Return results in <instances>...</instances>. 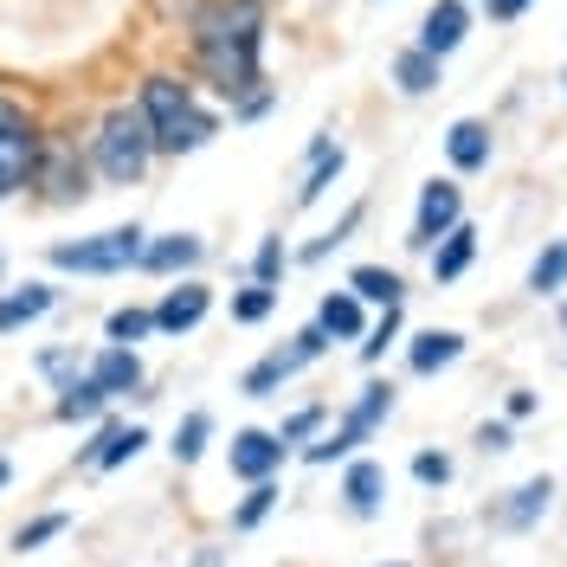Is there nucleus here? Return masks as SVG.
Listing matches in <instances>:
<instances>
[{"label":"nucleus","mask_w":567,"mask_h":567,"mask_svg":"<svg viewBox=\"0 0 567 567\" xmlns=\"http://www.w3.org/2000/svg\"><path fill=\"white\" fill-rule=\"evenodd\" d=\"M477 258V226H452L439 246H432V284H458Z\"/></svg>","instance_id":"4be33fe9"},{"label":"nucleus","mask_w":567,"mask_h":567,"mask_svg":"<svg viewBox=\"0 0 567 567\" xmlns=\"http://www.w3.org/2000/svg\"><path fill=\"white\" fill-rule=\"evenodd\" d=\"M0 278H7V251H0Z\"/></svg>","instance_id":"49530a36"},{"label":"nucleus","mask_w":567,"mask_h":567,"mask_svg":"<svg viewBox=\"0 0 567 567\" xmlns=\"http://www.w3.org/2000/svg\"><path fill=\"white\" fill-rule=\"evenodd\" d=\"M148 336H155L148 303H123V310H110L104 317V342H116V349H136V342H148Z\"/></svg>","instance_id":"bb28decb"},{"label":"nucleus","mask_w":567,"mask_h":567,"mask_svg":"<svg viewBox=\"0 0 567 567\" xmlns=\"http://www.w3.org/2000/svg\"><path fill=\"white\" fill-rule=\"evenodd\" d=\"M104 393L91 388V374H78V381H71V388H59V400H52V413H59V420L65 425H91V420H104Z\"/></svg>","instance_id":"a878e982"},{"label":"nucleus","mask_w":567,"mask_h":567,"mask_svg":"<svg viewBox=\"0 0 567 567\" xmlns=\"http://www.w3.org/2000/svg\"><path fill=\"white\" fill-rule=\"evenodd\" d=\"M39 374H45L52 388H71V381L84 374V354H78V342H65V349H45V354H39Z\"/></svg>","instance_id":"f704fd0d"},{"label":"nucleus","mask_w":567,"mask_h":567,"mask_svg":"<svg viewBox=\"0 0 567 567\" xmlns=\"http://www.w3.org/2000/svg\"><path fill=\"white\" fill-rule=\"evenodd\" d=\"M349 290L361 303H381V310H400V303H406V278H400L393 265H354Z\"/></svg>","instance_id":"412c9836"},{"label":"nucleus","mask_w":567,"mask_h":567,"mask_svg":"<svg viewBox=\"0 0 567 567\" xmlns=\"http://www.w3.org/2000/svg\"><path fill=\"white\" fill-rule=\"evenodd\" d=\"M393 342H400V310H381V322H374V329L361 336V361L374 368V361H381V354H388Z\"/></svg>","instance_id":"e433bc0d"},{"label":"nucleus","mask_w":567,"mask_h":567,"mask_svg":"<svg viewBox=\"0 0 567 567\" xmlns=\"http://www.w3.org/2000/svg\"><path fill=\"white\" fill-rule=\"evenodd\" d=\"M529 413H535V393L516 388V393H509V420H529Z\"/></svg>","instance_id":"37998d69"},{"label":"nucleus","mask_w":567,"mask_h":567,"mask_svg":"<svg viewBox=\"0 0 567 567\" xmlns=\"http://www.w3.org/2000/svg\"><path fill=\"white\" fill-rule=\"evenodd\" d=\"M65 529H71V509H45V516H33V523L13 529V555H33V548H45V542H59Z\"/></svg>","instance_id":"c85d7f7f"},{"label":"nucleus","mask_w":567,"mask_h":567,"mask_svg":"<svg viewBox=\"0 0 567 567\" xmlns=\"http://www.w3.org/2000/svg\"><path fill=\"white\" fill-rule=\"evenodd\" d=\"M136 110L148 116L155 155H194L219 136V110L200 104L194 78H181V71H148L136 91Z\"/></svg>","instance_id":"f03ea898"},{"label":"nucleus","mask_w":567,"mask_h":567,"mask_svg":"<svg viewBox=\"0 0 567 567\" xmlns=\"http://www.w3.org/2000/svg\"><path fill=\"white\" fill-rule=\"evenodd\" d=\"M142 246H148V233L130 219V226H104V233H91V239H59V246H45V265H52V271H78V278H116V271H136Z\"/></svg>","instance_id":"20e7f679"},{"label":"nucleus","mask_w":567,"mask_h":567,"mask_svg":"<svg viewBox=\"0 0 567 567\" xmlns=\"http://www.w3.org/2000/svg\"><path fill=\"white\" fill-rule=\"evenodd\" d=\"M413 477H420L425 491H445V484H452V458H445V452H420V458H413Z\"/></svg>","instance_id":"4c0bfd02"},{"label":"nucleus","mask_w":567,"mask_h":567,"mask_svg":"<svg viewBox=\"0 0 567 567\" xmlns=\"http://www.w3.org/2000/svg\"><path fill=\"white\" fill-rule=\"evenodd\" d=\"M59 303V290L52 284H20V290H0V336H13V329H27V322H39L45 310Z\"/></svg>","instance_id":"aec40b11"},{"label":"nucleus","mask_w":567,"mask_h":567,"mask_svg":"<svg viewBox=\"0 0 567 567\" xmlns=\"http://www.w3.org/2000/svg\"><path fill=\"white\" fill-rule=\"evenodd\" d=\"M464 33H471V7H464V0H432L413 45H420L425 59H439V65H445V59L464 45Z\"/></svg>","instance_id":"f8f14e48"},{"label":"nucleus","mask_w":567,"mask_h":567,"mask_svg":"<svg viewBox=\"0 0 567 567\" xmlns=\"http://www.w3.org/2000/svg\"><path fill=\"white\" fill-rule=\"evenodd\" d=\"M39 155H45V130H39L33 116H27L20 130H7V136H0V200H13V194H27V187H33Z\"/></svg>","instance_id":"1a4fd4ad"},{"label":"nucleus","mask_w":567,"mask_h":567,"mask_svg":"<svg viewBox=\"0 0 567 567\" xmlns=\"http://www.w3.org/2000/svg\"><path fill=\"white\" fill-rule=\"evenodd\" d=\"M317 329L329 342H361L368 336V310H361V297L354 290H329L317 303Z\"/></svg>","instance_id":"f3484780"},{"label":"nucleus","mask_w":567,"mask_h":567,"mask_svg":"<svg viewBox=\"0 0 567 567\" xmlns=\"http://www.w3.org/2000/svg\"><path fill=\"white\" fill-rule=\"evenodd\" d=\"M393 84H400V97H425V91L445 84V65L425 59L420 45H406V52H393Z\"/></svg>","instance_id":"393cba45"},{"label":"nucleus","mask_w":567,"mask_h":567,"mask_svg":"<svg viewBox=\"0 0 567 567\" xmlns=\"http://www.w3.org/2000/svg\"><path fill=\"white\" fill-rule=\"evenodd\" d=\"M91 168L110 187H136L155 168V136H148V116L136 104H110L97 116V136H91Z\"/></svg>","instance_id":"7ed1b4c3"},{"label":"nucleus","mask_w":567,"mask_h":567,"mask_svg":"<svg viewBox=\"0 0 567 567\" xmlns=\"http://www.w3.org/2000/svg\"><path fill=\"white\" fill-rule=\"evenodd\" d=\"M278 104V91H271V84H265V91H258V97H246V104L233 110V123H258V116H265V110Z\"/></svg>","instance_id":"ea45409f"},{"label":"nucleus","mask_w":567,"mask_h":567,"mask_svg":"<svg viewBox=\"0 0 567 567\" xmlns=\"http://www.w3.org/2000/svg\"><path fill=\"white\" fill-rule=\"evenodd\" d=\"M284 265H290L284 239H278V233H265V239H258V251H251V284H271V290H278Z\"/></svg>","instance_id":"72a5a7b5"},{"label":"nucleus","mask_w":567,"mask_h":567,"mask_svg":"<svg viewBox=\"0 0 567 567\" xmlns=\"http://www.w3.org/2000/svg\"><path fill=\"white\" fill-rule=\"evenodd\" d=\"M213 310V290L200 278H175V290H162V303H148V317L162 336H187V329H200Z\"/></svg>","instance_id":"9b49d317"},{"label":"nucleus","mask_w":567,"mask_h":567,"mask_svg":"<svg viewBox=\"0 0 567 567\" xmlns=\"http://www.w3.org/2000/svg\"><path fill=\"white\" fill-rule=\"evenodd\" d=\"M84 374H91V388L104 393V400H123V393H142V354L104 342V349L84 361Z\"/></svg>","instance_id":"2eb2a0df"},{"label":"nucleus","mask_w":567,"mask_h":567,"mask_svg":"<svg viewBox=\"0 0 567 567\" xmlns=\"http://www.w3.org/2000/svg\"><path fill=\"white\" fill-rule=\"evenodd\" d=\"M477 445H484V452H509V445H516V425L509 420H484L477 425Z\"/></svg>","instance_id":"58836bf2"},{"label":"nucleus","mask_w":567,"mask_h":567,"mask_svg":"<svg viewBox=\"0 0 567 567\" xmlns=\"http://www.w3.org/2000/svg\"><path fill=\"white\" fill-rule=\"evenodd\" d=\"M148 445V425H123V420H104L97 432H91V445L78 452V464L84 471H116V464H130Z\"/></svg>","instance_id":"4468645a"},{"label":"nucleus","mask_w":567,"mask_h":567,"mask_svg":"<svg viewBox=\"0 0 567 567\" xmlns=\"http://www.w3.org/2000/svg\"><path fill=\"white\" fill-rule=\"evenodd\" d=\"M484 7H491V20H503V27H509V20H523V13H529L535 0H484Z\"/></svg>","instance_id":"a19ab883"},{"label":"nucleus","mask_w":567,"mask_h":567,"mask_svg":"<svg viewBox=\"0 0 567 567\" xmlns=\"http://www.w3.org/2000/svg\"><path fill=\"white\" fill-rule=\"evenodd\" d=\"M7 484H13V464H7V452H0V491H7Z\"/></svg>","instance_id":"c03bdc74"},{"label":"nucleus","mask_w":567,"mask_h":567,"mask_svg":"<svg viewBox=\"0 0 567 567\" xmlns=\"http://www.w3.org/2000/svg\"><path fill=\"white\" fill-rule=\"evenodd\" d=\"M187 65L219 104H246L265 91V0H194L181 20Z\"/></svg>","instance_id":"f257e3e1"},{"label":"nucleus","mask_w":567,"mask_h":567,"mask_svg":"<svg viewBox=\"0 0 567 567\" xmlns=\"http://www.w3.org/2000/svg\"><path fill=\"white\" fill-rule=\"evenodd\" d=\"M278 503H284L278 477H271V484H246V496H239V509H233V529H239V535H251L258 523H265V516H271V509H278Z\"/></svg>","instance_id":"cd10ccee"},{"label":"nucleus","mask_w":567,"mask_h":567,"mask_svg":"<svg viewBox=\"0 0 567 567\" xmlns=\"http://www.w3.org/2000/svg\"><path fill=\"white\" fill-rule=\"evenodd\" d=\"M458 354H464L458 329H425V336H413V349H406V368H413V374H439V368H452Z\"/></svg>","instance_id":"b1692460"},{"label":"nucleus","mask_w":567,"mask_h":567,"mask_svg":"<svg viewBox=\"0 0 567 567\" xmlns=\"http://www.w3.org/2000/svg\"><path fill=\"white\" fill-rule=\"evenodd\" d=\"M271 310H278V290H271V284L246 278V290H233V322H265Z\"/></svg>","instance_id":"473e14b6"},{"label":"nucleus","mask_w":567,"mask_h":567,"mask_svg":"<svg viewBox=\"0 0 567 567\" xmlns=\"http://www.w3.org/2000/svg\"><path fill=\"white\" fill-rule=\"evenodd\" d=\"M33 187L45 194V207H78L91 194V162L78 155L71 136H45V155H39V175Z\"/></svg>","instance_id":"0eeeda50"},{"label":"nucleus","mask_w":567,"mask_h":567,"mask_svg":"<svg viewBox=\"0 0 567 567\" xmlns=\"http://www.w3.org/2000/svg\"><path fill=\"white\" fill-rule=\"evenodd\" d=\"M445 155H452V168H458V175H477V168H491V123H477V116H458V123L445 130Z\"/></svg>","instance_id":"a211bd4d"},{"label":"nucleus","mask_w":567,"mask_h":567,"mask_svg":"<svg viewBox=\"0 0 567 567\" xmlns=\"http://www.w3.org/2000/svg\"><path fill=\"white\" fill-rule=\"evenodd\" d=\"M207 439H213V413H187V420L175 425V464H200V452H207Z\"/></svg>","instance_id":"c756f323"},{"label":"nucleus","mask_w":567,"mask_h":567,"mask_svg":"<svg viewBox=\"0 0 567 567\" xmlns=\"http://www.w3.org/2000/svg\"><path fill=\"white\" fill-rule=\"evenodd\" d=\"M393 413V381H368V388L354 393L349 406H342V420H336V432L329 439H310L303 445V464H336V458H354L374 432H381V420Z\"/></svg>","instance_id":"39448f33"},{"label":"nucleus","mask_w":567,"mask_h":567,"mask_svg":"<svg viewBox=\"0 0 567 567\" xmlns=\"http://www.w3.org/2000/svg\"><path fill=\"white\" fill-rule=\"evenodd\" d=\"M354 226H361V207H349V213H342V219H336V226H329V233H317L310 246H297V251H290V258H297V265H322V258H329V251L342 246V239H349Z\"/></svg>","instance_id":"2f4dec72"},{"label":"nucleus","mask_w":567,"mask_h":567,"mask_svg":"<svg viewBox=\"0 0 567 567\" xmlns=\"http://www.w3.org/2000/svg\"><path fill=\"white\" fill-rule=\"evenodd\" d=\"M381 496H388V464L374 458H349V477H342V503H349V516H381Z\"/></svg>","instance_id":"dca6fc26"},{"label":"nucleus","mask_w":567,"mask_h":567,"mask_svg":"<svg viewBox=\"0 0 567 567\" xmlns=\"http://www.w3.org/2000/svg\"><path fill=\"white\" fill-rule=\"evenodd\" d=\"M548 503H555V477H529L523 491L496 509V523H503V529H535V523L548 516Z\"/></svg>","instance_id":"5701e85b"},{"label":"nucleus","mask_w":567,"mask_h":567,"mask_svg":"<svg viewBox=\"0 0 567 567\" xmlns=\"http://www.w3.org/2000/svg\"><path fill=\"white\" fill-rule=\"evenodd\" d=\"M561 284H567V239H555V246L529 265V290H535V297H555Z\"/></svg>","instance_id":"7c9ffc66"},{"label":"nucleus","mask_w":567,"mask_h":567,"mask_svg":"<svg viewBox=\"0 0 567 567\" xmlns=\"http://www.w3.org/2000/svg\"><path fill=\"white\" fill-rule=\"evenodd\" d=\"M452 226H464V187H458V181H425L420 207H413V233H406V246L432 251Z\"/></svg>","instance_id":"6e6552de"},{"label":"nucleus","mask_w":567,"mask_h":567,"mask_svg":"<svg viewBox=\"0 0 567 567\" xmlns=\"http://www.w3.org/2000/svg\"><path fill=\"white\" fill-rule=\"evenodd\" d=\"M322 420H329V406H297V413L278 425V445L284 452H290V445H310V439L322 432Z\"/></svg>","instance_id":"c9c22d12"},{"label":"nucleus","mask_w":567,"mask_h":567,"mask_svg":"<svg viewBox=\"0 0 567 567\" xmlns=\"http://www.w3.org/2000/svg\"><path fill=\"white\" fill-rule=\"evenodd\" d=\"M561 336H567V303H561Z\"/></svg>","instance_id":"a18cd8bd"},{"label":"nucleus","mask_w":567,"mask_h":567,"mask_svg":"<svg viewBox=\"0 0 567 567\" xmlns=\"http://www.w3.org/2000/svg\"><path fill=\"white\" fill-rule=\"evenodd\" d=\"M200 258H207V239L200 233H162V239L142 246L136 271H148V278H194Z\"/></svg>","instance_id":"ddd939ff"},{"label":"nucleus","mask_w":567,"mask_h":567,"mask_svg":"<svg viewBox=\"0 0 567 567\" xmlns=\"http://www.w3.org/2000/svg\"><path fill=\"white\" fill-rule=\"evenodd\" d=\"M20 123H27V104H20V97H7V91H0V136H7V130H20Z\"/></svg>","instance_id":"79ce46f5"},{"label":"nucleus","mask_w":567,"mask_h":567,"mask_svg":"<svg viewBox=\"0 0 567 567\" xmlns=\"http://www.w3.org/2000/svg\"><path fill=\"white\" fill-rule=\"evenodd\" d=\"M342 168H349V148H342V142H329V136L310 142V175H303V187H297V207H317L322 194L336 187Z\"/></svg>","instance_id":"6ab92c4d"},{"label":"nucleus","mask_w":567,"mask_h":567,"mask_svg":"<svg viewBox=\"0 0 567 567\" xmlns=\"http://www.w3.org/2000/svg\"><path fill=\"white\" fill-rule=\"evenodd\" d=\"M322 354H329V336H322L317 322H303L284 349H271L265 361H251L246 381H239V393H246V400H265V393H278L290 374H303V368H310V361H322Z\"/></svg>","instance_id":"423d86ee"},{"label":"nucleus","mask_w":567,"mask_h":567,"mask_svg":"<svg viewBox=\"0 0 567 567\" xmlns=\"http://www.w3.org/2000/svg\"><path fill=\"white\" fill-rule=\"evenodd\" d=\"M388 567H406V561H388Z\"/></svg>","instance_id":"de8ad7c7"},{"label":"nucleus","mask_w":567,"mask_h":567,"mask_svg":"<svg viewBox=\"0 0 567 567\" xmlns=\"http://www.w3.org/2000/svg\"><path fill=\"white\" fill-rule=\"evenodd\" d=\"M464 7H471V0H464Z\"/></svg>","instance_id":"09e8293b"},{"label":"nucleus","mask_w":567,"mask_h":567,"mask_svg":"<svg viewBox=\"0 0 567 567\" xmlns=\"http://www.w3.org/2000/svg\"><path fill=\"white\" fill-rule=\"evenodd\" d=\"M284 452L278 432H265V425H246V432H233V445H226V464H233V477L239 484H271L284 471Z\"/></svg>","instance_id":"9d476101"}]
</instances>
